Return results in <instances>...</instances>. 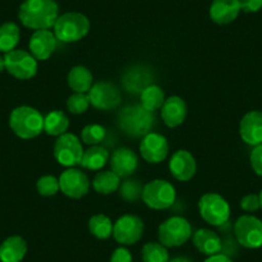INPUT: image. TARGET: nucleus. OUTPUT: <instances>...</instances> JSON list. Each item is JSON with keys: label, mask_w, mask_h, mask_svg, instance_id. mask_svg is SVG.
<instances>
[{"label": "nucleus", "mask_w": 262, "mask_h": 262, "mask_svg": "<svg viewBox=\"0 0 262 262\" xmlns=\"http://www.w3.org/2000/svg\"><path fill=\"white\" fill-rule=\"evenodd\" d=\"M6 70L18 80H30L37 72V60L31 53L22 49H14L4 55Z\"/></svg>", "instance_id": "9d476101"}, {"label": "nucleus", "mask_w": 262, "mask_h": 262, "mask_svg": "<svg viewBox=\"0 0 262 262\" xmlns=\"http://www.w3.org/2000/svg\"><path fill=\"white\" fill-rule=\"evenodd\" d=\"M21 32L14 22H6L0 25V52L9 53L16 49L19 42Z\"/></svg>", "instance_id": "cd10ccee"}, {"label": "nucleus", "mask_w": 262, "mask_h": 262, "mask_svg": "<svg viewBox=\"0 0 262 262\" xmlns=\"http://www.w3.org/2000/svg\"><path fill=\"white\" fill-rule=\"evenodd\" d=\"M239 134L246 144L252 147L262 144V111H251L243 116Z\"/></svg>", "instance_id": "2eb2a0df"}, {"label": "nucleus", "mask_w": 262, "mask_h": 262, "mask_svg": "<svg viewBox=\"0 0 262 262\" xmlns=\"http://www.w3.org/2000/svg\"><path fill=\"white\" fill-rule=\"evenodd\" d=\"M111 262H133L131 252L125 247H118L111 254Z\"/></svg>", "instance_id": "4c0bfd02"}, {"label": "nucleus", "mask_w": 262, "mask_h": 262, "mask_svg": "<svg viewBox=\"0 0 262 262\" xmlns=\"http://www.w3.org/2000/svg\"><path fill=\"white\" fill-rule=\"evenodd\" d=\"M168 262H193L190 258L188 257H175V258L170 259Z\"/></svg>", "instance_id": "a19ab883"}, {"label": "nucleus", "mask_w": 262, "mask_h": 262, "mask_svg": "<svg viewBox=\"0 0 262 262\" xmlns=\"http://www.w3.org/2000/svg\"><path fill=\"white\" fill-rule=\"evenodd\" d=\"M36 189L40 195L53 196L58 193L59 189V179L53 175H44L36 181Z\"/></svg>", "instance_id": "f704fd0d"}, {"label": "nucleus", "mask_w": 262, "mask_h": 262, "mask_svg": "<svg viewBox=\"0 0 262 262\" xmlns=\"http://www.w3.org/2000/svg\"><path fill=\"white\" fill-rule=\"evenodd\" d=\"M241 208L246 212H254L259 210V196L258 194H247L241 200Z\"/></svg>", "instance_id": "e433bc0d"}, {"label": "nucleus", "mask_w": 262, "mask_h": 262, "mask_svg": "<svg viewBox=\"0 0 262 262\" xmlns=\"http://www.w3.org/2000/svg\"><path fill=\"white\" fill-rule=\"evenodd\" d=\"M258 196H259V206H261V210H262V190L259 191Z\"/></svg>", "instance_id": "37998d69"}, {"label": "nucleus", "mask_w": 262, "mask_h": 262, "mask_svg": "<svg viewBox=\"0 0 262 262\" xmlns=\"http://www.w3.org/2000/svg\"><path fill=\"white\" fill-rule=\"evenodd\" d=\"M170 172L176 180L189 181L196 172V162L190 152L185 149L176 150L168 162Z\"/></svg>", "instance_id": "dca6fc26"}, {"label": "nucleus", "mask_w": 262, "mask_h": 262, "mask_svg": "<svg viewBox=\"0 0 262 262\" xmlns=\"http://www.w3.org/2000/svg\"><path fill=\"white\" fill-rule=\"evenodd\" d=\"M239 12V0H213L210 7V18L217 25H229L235 21Z\"/></svg>", "instance_id": "aec40b11"}, {"label": "nucleus", "mask_w": 262, "mask_h": 262, "mask_svg": "<svg viewBox=\"0 0 262 262\" xmlns=\"http://www.w3.org/2000/svg\"><path fill=\"white\" fill-rule=\"evenodd\" d=\"M153 76L144 67H134L130 69L123 76V86L128 93L137 94L142 93L153 81Z\"/></svg>", "instance_id": "5701e85b"}, {"label": "nucleus", "mask_w": 262, "mask_h": 262, "mask_svg": "<svg viewBox=\"0 0 262 262\" xmlns=\"http://www.w3.org/2000/svg\"><path fill=\"white\" fill-rule=\"evenodd\" d=\"M67 84L75 93L86 94L93 86V75L84 66H75L67 75Z\"/></svg>", "instance_id": "b1692460"}, {"label": "nucleus", "mask_w": 262, "mask_h": 262, "mask_svg": "<svg viewBox=\"0 0 262 262\" xmlns=\"http://www.w3.org/2000/svg\"><path fill=\"white\" fill-rule=\"evenodd\" d=\"M249 162H251L252 170L254 171V173L262 178V144L253 147L251 156H249Z\"/></svg>", "instance_id": "c9c22d12"}, {"label": "nucleus", "mask_w": 262, "mask_h": 262, "mask_svg": "<svg viewBox=\"0 0 262 262\" xmlns=\"http://www.w3.org/2000/svg\"><path fill=\"white\" fill-rule=\"evenodd\" d=\"M205 262H233V261H231L226 254L217 253V254H213V256H208V258L205 259Z\"/></svg>", "instance_id": "ea45409f"}, {"label": "nucleus", "mask_w": 262, "mask_h": 262, "mask_svg": "<svg viewBox=\"0 0 262 262\" xmlns=\"http://www.w3.org/2000/svg\"><path fill=\"white\" fill-rule=\"evenodd\" d=\"M140 155L148 163H160L167 157L168 143L163 135L149 133L142 139L139 145Z\"/></svg>", "instance_id": "4468645a"}, {"label": "nucleus", "mask_w": 262, "mask_h": 262, "mask_svg": "<svg viewBox=\"0 0 262 262\" xmlns=\"http://www.w3.org/2000/svg\"><path fill=\"white\" fill-rule=\"evenodd\" d=\"M188 108L186 103L180 97L167 98L161 107V117L168 127H178L185 121Z\"/></svg>", "instance_id": "6ab92c4d"}, {"label": "nucleus", "mask_w": 262, "mask_h": 262, "mask_svg": "<svg viewBox=\"0 0 262 262\" xmlns=\"http://www.w3.org/2000/svg\"><path fill=\"white\" fill-rule=\"evenodd\" d=\"M144 233V223L135 215H123L113 224V233L116 242L125 246L135 244L142 239Z\"/></svg>", "instance_id": "9b49d317"}, {"label": "nucleus", "mask_w": 262, "mask_h": 262, "mask_svg": "<svg viewBox=\"0 0 262 262\" xmlns=\"http://www.w3.org/2000/svg\"><path fill=\"white\" fill-rule=\"evenodd\" d=\"M70 127V120L62 111H52L44 117V131L52 137L66 134Z\"/></svg>", "instance_id": "a878e982"}, {"label": "nucleus", "mask_w": 262, "mask_h": 262, "mask_svg": "<svg viewBox=\"0 0 262 262\" xmlns=\"http://www.w3.org/2000/svg\"><path fill=\"white\" fill-rule=\"evenodd\" d=\"M107 131L98 123L86 125L81 131V140L88 145H99L104 140Z\"/></svg>", "instance_id": "2f4dec72"}, {"label": "nucleus", "mask_w": 262, "mask_h": 262, "mask_svg": "<svg viewBox=\"0 0 262 262\" xmlns=\"http://www.w3.org/2000/svg\"><path fill=\"white\" fill-rule=\"evenodd\" d=\"M89 231L98 239H108L113 233V223L108 216L97 213L92 216L88 224Z\"/></svg>", "instance_id": "c756f323"}, {"label": "nucleus", "mask_w": 262, "mask_h": 262, "mask_svg": "<svg viewBox=\"0 0 262 262\" xmlns=\"http://www.w3.org/2000/svg\"><path fill=\"white\" fill-rule=\"evenodd\" d=\"M139 158L130 148H120L111 156V170L120 178H128L137 171Z\"/></svg>", "instance_id": "a211bd4d"}, {"label": "nucleus", "mask_w": 262, "mask_h": 262, "mask_svg": "<svg viewBox=\"0 0 262 262\" xmlns=\"http://www.w3.org/2000/svg\"><path fill=\"white\" fill-rule=\"evenodd\" d=\"M27 253V243L22 236L12 235L0 244V261L21 262Z\"/></svg>", "instance_id": "4be33fe9"}, {"label": "nucleus", "mask_w": 262, "mask_h": 262, "mask_svg": "<svg viewBox=\"0 0 262 262\" xmlns=\"http://www.w3.org/2000/svg\"><path fill=\"white\" fill-rule=\"evenodd\" d=\"M193 244L201 253L213 256L223 249V241L220 236L210 229H200L193 234Z\"/></svg>", "instance_id": "412c9836"}, {"label": "nucleus", "mask_w": 262, "mask_h": 262, "mask_svg": "<svg viewBox=\"0 0 262 262\" xmlns=\"http://www.w3.org/2000/svg\"><path fill=\"white\" fill-rule=\"evenodd\" d=\"M165 100V93L158 85L150 84L140 93V104L150 112L161 110Z\"/></svg>", "instance_id": "c85d7f7f"}, {"label": "nucleus", "mask_w": 262, "mask_h": 262, "mask_svg": "<svg viewBox=\"0 0 262 262\" xmlns=\"http://www.w3.org/2000/svg\"><path fill=\"white\" fill-rule=\"evenodd\" d=\"M155 125V112L147 111L142 104L127 105L118 113V126L127 137L144 138L152 133Z\"/></svg>", "instance_id": "f03ea898"}, {"label": "nucleus", "mask_w": 262, "mask_h": 262, "mask_svg": "<svg viewBox=\"0 0 262 262\" xmlns=\"http://www.w3.org/2000/svg\"><path fill=\"white\" fill-rule=\"evenodd\" d=\"M84 149L80 139L75 134L66 133L58 137L54 144V158L64 167H75L81 163Z\"/></svg>", "instance_id": "1a4fd4ad"}, {"label": "nucleus", "mask_w": 262, "mask_h": 262, "mask_svg": "<svg viewBox=\"0 0 262 262\" xmlns=\"http://www.w3.org/2000/svg\"><path fill=\"white\" fill-rule=\"evenodd\" d=\"M9 126L21 139H34L44 131V117L35 108L21 105L12 111Z\"/></svg>", "instance_id": "7ed1b4c3"}, {"label": "nucleus", "mask_w": 262, "mask_h": 262, "mask_svg": "<svg viewBox=\"0 0 262 262\" xmlns=\"http://www.w3.org/2000/svg\"><path fill=\"white\" fill-rule=\"evenodd\" d=\"M108 161H110V152L104 147H102V145H92L86 150H84L80 165L84 168H88V170L98 171L104 167Z\"/></svg>", "instance_id": "393cba45"}, {"label": "nucleus", "mask_w": 262, "mask_h": 262, "mask_svg": "<svg viewBox=\"0 0 262 262\" xmlns=\"http://www.w3.org/2000/svg\"><path fill=\"white\" fill-rule=\"evenodd\" d=\"M143 188L144 186L140 184V181L138 180H126L122 184H120V195L122 200L128 201V202H135L139 198H142Z\"/></svg>", "instance_id": "473e14b6"}, {"label": "nucleus", "mask_w": 262, "mask_h": 262, "mask_svg": "<svg viewBox=\"0 0 262 262\" xmlns=\"http://www.w3.org/2000/svg\"><path fill=\"white\" fill-rule=\"evenodd\" d=\"M142 258L143 262H168L170 256L168 251L163 244L150 242V243L144 244L142 249Z\"/></svg>", "instance_id": "7c9ffc66"}, {"label": "nucleus", "mask_w": 262, "mask_h": 262, "mask_svg": "<svg viewBox=\"0 0 262 262\" xmlns=\"http://www.w3.org/2000/svg\"><path fill=\"white\" fill-rule=\"evenodd\" d=\"M58 17L59 7L55 0H25L18 11L21 24L34 31L49 30Z\"/></svg>", "instance_id": "f257e3e1"}, {"label": "nucleus", "mask_w": 262, "mask_h": 262, "mask_svg": "<svg viewBox=\"0 0 262 262\" xmlns=\"http://www.w3.org/2000/svg\"><path fill=\"white\" fill-rule=\"evenodd\" d=\"M200 215L207 224L221 226L230 217V206L228 201L219 193H206L198 202Z\"/></svg>", "instance_id": "423d86ee"}, {"label": "nucleus", "mask_w": 262, "mask_h": 262, "mask_svg": "<svg viewBox=\"0 0 262 262\" xmlns=\"http://www.w3.org/2000/svg\"><path fill=\"white\" fill-rule=\"evenodd\" d=\"M4 70H6V62L3 57H0V72H3Z\"/></svg>", "instance_id": "79ce46f5"}, {"label": "nucleus", "mask_w": 262, "mask_h": 262, "mask_svg": "<svg viewBox=\"0 0 262 262\" xmlns=\"http://www.w3.org/2000/svg\"><path fill=\"white\" fill-rule=\"evenodd\" d=\"M90 104L97 110H115L121 104V93L115 84L108 81H99L93 84L88 92Z\"/></svg>", "instance_id": "f8f14e48"}, {"label": "nucleus", "mask_w": 262, "mask_h": 262, "mask_svg": "<svg viewBox=\"0 0 262 262\" xmlns=\"http://www.w3.org/2000/svg\"><path fill=\"white\" fill-rule=\"evenodd\" d=\"M59 189L66 196L80 200L89 193L90 180L88 175L77 168H67L59 176Z\"/></svg>", "instance_id": "ddd939ff"}, {"label": "nucleus", "mask_w": 262, "mask_h": 262, "mask_svg": "<svg viewBox=\"0 0 262 262\" xmlns=\"http://www.w3.org/2000/svg\"><path fill=\"white\" fill-rule=\"evenodd\" d=\"M142 200L152 210H167L175 203L176 190L167 180L156 179L144 185Z\"/></svg>", "instance_id": "39448f33"}, {"label": "nucleus", "mask_w": 262, "mask_h": 262, "mask_svg": "<svg viewBox=\"0 0 262 262\" xmlns=\"http://www.w3.org/2000/svg\"><path fill=\"white\" fill-rule=\"evenodd\" d=\"M66 105H67L69 112L72 115H82L86 112L90 105L89 97L85 93H74L69 97Z\"/></svg>", "instance_id": "72a5a7b5"}, {"label": "nucleus", "mask_w": 262, "mask_h": 262, "mask_svg": "<svg viewBox=\"0 0 262 262\" xmlns=\"http://www.w3.org/2000/svg\"><path fill=\"white\" fill-rule=\"evenodd\" d=\"M234 234L244 248L257 249L262 247V221L256 216H241L234 225Z\"/></svg>", "instance_id": "6e6552de"}, {"label": "nucleus", "mask_w": 262, "mask_h": 262, "mask_svg": "<svg viewBox=\"0 0 262 262\" xmlns=\"http://www.w3.org/2000/svg\"><path fill=\"white\" fill-rule=\"evenodd\" d=\"M53 29L58 41L75 42L89 34L90 21L82 13L67 12L58 17Z\"/></svg>", "instance_id": "20e7f679"}, {"label": "nucleus", "mask_w": 262, "mask_h": 262, "mask_svg": "<svg viewBox=\"0 0 262 262\" xmlns=\"http://www.w3.org/2000/svg\"><path fill=\"white\" fill-rule=\"evenodd\" d=\"M120 176L116 175L112 170H110L98 172L95 175V178L93 179L92 185L97 193L103 194V195H108V194H112L115 191H117L118 188H120Z\"/></svg>", "instance_id": "bb28decb"}, {"label": "nucleus", "mask_w": 262, "mask_h": 262, "mask_svg": "<svg viewBox=\"0 0 262 262\" xmlns=\"http://www.w3.org/2000/svg\"><path fill=\"white\" fill-rule=\"evenodd\" d=\"M191 235V225L181 216H172L158 226V241L166 248L183 246Z\"/></svg>", "instance_id": "0eeeda50"}, {"label": "nucleus", "mask_w": 262, "mask_h": 262, "mask_svg": "<svg viewBox=\"0 0 262 262\" xmlns=\"http://www.w3.org/2000/svg\"><path fill=\"white\" fill-rule=\"evenodd\" d=\"M57 37L50 30H37L30 39V53L36 60H47L57 48Z\"/></svg>", "instance_id": "f3484780"}, {"label": "nucleus", "mask_w": 262, "mask_h": 262, "mask_svg": "<svg viewBox=\"0 0 262 262\" xmlns=\"http://www.w3.org/2000/svg\"><path fill=\"white\" fill-rule=\"evenodd\" d=\"M241 11L246 13H256L262 8V0H239Z\"/></svg>", "instance_id": "58836bf2"}]
</instances>
